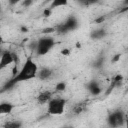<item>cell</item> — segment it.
<instances>
[{"instance_id": "1", "label": "cell", "mask_w": 128, "mask_h": 128, "mask_svg": "<svg viewBox=\"0 0 128 128\" xmlns=\"http://www.w3.org/2000/svg\"><path fill=\"white\" fill-rule=\"evenodd\" d=\"M38 71H39L38 66L34 62V60L32 59V57H27V59L25 60L24 64L20 68L19 72L14 77H12L11 80H9L6 83V85H5L4 88L5 89H10V88H12L17 83L28 81L30 79L35 78V77H37Z\"/></svg>"}, {"instance_id": "2", "label": "cell", "mask_w": 128, "mask_h": 128, "mask_svg": "<svg viewBox=\"0 0 128 128\" xmlns=\"http://www.w3.org/2000/svg\"><path fill=\"white\" fill-rule=\"evenodd\" d=\"M55 45V40L51 36H42L37 40V48L35 50L37 56H44L48 54Z\"/></svg>"}, {"instance_id": "3", "label": "cell", "mask_w": 128, "mask_h": 128, "mask_svg": "<svg viewBox=\"0 0 128 128\" xmlns=\"http://www.w3.org/2000/svg\"><path fill=\"white\" fill-rule=\"evenodd\" d=\"M67 100L62 98V97H56L52 98L48 104H47V112L50 115L53 116H59L62 115L65 111Z\"/></svg>"}, {"instance_id": "4", "label": "cell", "mask_w": 128, "mask_h": 128, "mask_svg": "<svg viewBox=\"0 0 128 128\" xmlns=\"http://www.w3.org/2000/svg\"><path fill=\"white\" fill-rule=\"evenodd\" d=\"M79 25L80 24H79L77 17H75L74 15H71L64 22H62L56 26V32L59 35H64V34H67L71 31L77 30L79 28Z\"/></svg>"}, {"instance_id": "5", "label": "cell", "mask_w": 128, "mask_h": 128, "mask_svg": "<svg viewBox=\"0 0 128 128\" xmlns=\"http://www.w3.org/2000/svg\"><path fill=\"white\" fill-rule=\"evenodd\" d=\"M125 119H126V116L123 110L121 108H116L108 112L106 121H107L108 126L110 127H120L124 125Z\"/></svg>"}, {"instance_id": "6", "label": "cell", "mask_w": 128, "mask_h": 128, "mask_svg": "<svg viewBox=\"0 0 128 128\" xmlns=\"http://www.w3.org/2000/svg\"><path fill=\"white\" fill-rule=\"evenodd\" d=\"M12 63H15V53L10 52L8 50L3 51L0 59V69L2 70Z\"/></svg>"}, {"instance_id": "7", "label": "cell", "mask_w": 128, "mask_h": 128, "mask_svg": "<svg viewBox=\"0 0 128 128\" xmlns=\"http://www.w3.org/2000/svg\"><path fill=\"white\" fill-rule=\"evenodd\" d=\"M123 81H124V76H123V74H121V73L115 74V75L113 76V78L111 79L110 85L108 86V89L106 90V93H105V94H106V95H109L115 88L120 87Z\"/></svg>"}, {"instance_id": "8", "label": "cell", "mask_w": 128, "mask_h": 128, "mask_svg": "<svg viewBox=\"0 0 128 128\" xmlns=\"http://www.w3.org/2000/svg\"><path fill=\"white\" fill-rule=\"evenodd\" d=\"M86 89L92 96H98L102 93V87H101L100 83L95 79L90 80L86 84Z\"/></svg>"}, {"instance_id": "9", "label": "cell", "mask_w": 128, "mask_h": 128, "mask_svg": "<svg viewBox=\"0 0 128 128\" xmlns=\"http://www.w3.org/2000/svg\"><path fill=\"white\" fill-rule=\"evenodd\" d=\"M106 36H107V31L104 28H96V29H93L90 32V34H89V37L92 40H102Z\"/></svg>"}, {"instance_id": "10", "label": "cell", "mask_w": 128, "mask_h": 128, "mask_svg": "<svg viewBox=\"0 0 128 128\" xmlns=\"http://www.w3.org/2000/svg\"><path fill=\"white\" fill-rule=\"evenodd\" d=\"M53 98V93L49 90H45V91H42L40 92L37 97H36V100L39 104H46L48 103L51 99Z\"/></svg>"}, {"instance_id": "11", "label": "cell", "mask_w": 128, "mask_h": 128, "mask_svg": "<svg viewBox=\"0 0 128 128\" xmlns=\"http://www.w3.org/2000/svg\"><path fill=\"white\" fill-rule=\"evenodd\" d=\"M52 74H53L52 69H50V68H48V67H43V68H41V69L38 71L37 77H38L40 80H42V81H46V80H48V79L51 78Z\"/></svg>"}, {"instance_id": "12", "label": "cell", "mask_w": 128, "mask_h": 128, "mask_svg": "<svg viewBox=\"0 0 128 128\" xmlns=\"http://www.w3.org/2000/svg\"><path fill=\"white\" fill-rule=\"evenodd\" d=\"M15 108V105L11 102H2L0 104V114L1 115H7L10 114Z\"/></svg>"}, {"instance_id": "13", "label": "cell", "mask_w": 128, "mask_h": 128, "mask_svg": "<svg viewBox=\"0 0 128 128\" xmlns=\"http://www.w3.org/2000/svg\"><path fill=\"white\" fill-rule=\"evenodd\" d=\"M104 63H105V57H104V56H99V57H97V58L91 63V66H92L94 69H96V70H100V69L103 68Z\"/></svg>"}, {"instance_id": "14", "label": "cell", "mask_w": 128, "mask_h": 128, "mask_svg": "<svg viewBox=\"0 0 128 128\" xmlns=\"http://www.w3.org/2000/svg\"><path fill=\"white\" fill-rule=\"evenodd\" d=\"M68 1L69 0H51V4L49 6L50 9H55L58 7H64L68 5Z\"/></svg>"}, {"instance_id": "15", "label": "cell", "mask_w": 128, "mask_h": 128, "mask_svg": "<svg viewBox=\"0 0 128 128\" xmlns=\"http://www.w3.org/2000/svg\"><path fill=\"white\" fill-rule=\"evenodd\" d=\"M84 109H85V104H84L83 102H81V103H77V104L73 107L71 113H72L73 116H77V115L81 114V113L84 111Z\"/></svg>"}, {"instance_id": "16", "label": "cell", "mask_w": 128, "mask_h": 128, "mask_svg": "<svg viewBox=\"0 0 128 128\" xmlns=\"http://www.w3.org/2000/svg\"><path fill=\"white\" fill-rule=\"evenodd\" d=\"M22 125L23 123L20 120H10L4 124V127L5 128H20L22 127Z\"/></svg>"}, {"instance_id": "17", "label": "cell", "mask_w": 128, "mask_h": 128, "mask_svg": "<svg viewBox=\"0 0 128 128\" xmlns=\"http://www.w3.org/2000/svg\"><path fill=\"white\" fill-rule=\"evenodd\" d=\"M66 87H67L66 82H64V81H59V82H57L56 85H55V90H56L57 92H63V91L66 90Z\"/></svg>"}, {"instance_id": "18", "label": "cell", "mask_w": 128, "mask_h": 128, "mask_svg": "<svg viewBox=\"0 0 128 128\" xmlns=\"http://www.w3.org/2000/svg\"><path fill=\"white\" fill-rule=\"evenodd\" d=\"M77 1L82 6H90V5H93V4L97 3L99 0H77Z\"/></svg>"}, {"instance_id": "19", "label": "cell", "mask_w": 128, "mask_h": 128, "mask_svg": "<svg viewBox=\"0 0 128 128\" xmlns=\"http://www.w3.org/2000/svg\"><path fill=\"white\" fill-rule=\"evenodd\" d=\"M52 32H56V28L55 27H47L45 29L42 30V33L43 34H50Z\"/></svg>"}, {"instance_id": "20", "label": "cell", "mask_w": 128, "mask_h": 128, "mask_svg": "<svg viewBox=\"0 0 128 128\" xmlns=\"http://www.w3.org/2000/svg\"><path fill=\"white\" fill-rule=\"evenodd\" d=\"M42 15H43L44 17H50V16L52 15V9H50V8H45V9L43 10V12H42Z\"/></svg>"}, {"instance_id": "21", "label": "cell", "mask_w": 128, "mask_h": 128, "mask_svg": "<svg viewBox=\"0 0 128 128\" xmlns=\"http://www.w3.org/2000/svg\"><path fill=\"white\" fill-rule=\"evenodd\" d=\"M33 3H34V0H23V1H22V6L25 7V8H28V7H30Z\"/></svg>"}, {"instance_id": "22", "label": "cell", "mask_w": 128, "mask_h": 128, "mask_svg": "<svg viewBox=\"0 0 128 128\" xmlns=\"http://www.w3.org/2000/svg\"><path fill=\"white\" fill-rule=\"evenodd\" d=\"M70 53H71V50H70L69 48H63V49L60 51V54H61L62 56H69Z\"/></svg>"}, {"instance_id": "23", "label": "cell", "mask_w": 128, "mask_h": 128, "mask_svg": "<svg viewBox=\"0 0 128 128\" xmlns=\"http://www.w3.org/2000/svg\"><path fill=\"white\" fill-rule=\"evenodd\" d=\"M120 58H121V54H120V53H118V54H115V55L112 57V59H111V62H112V63H117V62L120 60Z\"/></svg>"}, {"instance_id": "24", "label": "cell", "mask_w": 128, "mask_h": 128, "mask_svg": "<svg viewBox=\"0 0 128 128\" xmlns=\"http://www.w3.org/2000/svg\"><path fill=\"white\" fill-rule=\"evenodd\" d=\"M29 49L30 50H36V48H37V40H35V41H32V42H30V44H29Z\"/></svg>"}, {"instance_id": "25", "label": "cell", "mask_w": 128, "mask_h": 128, "mask_svg": "<svg viewBox=\"0 0 128 128\" xmlns=\"http://www.w3.org/2000/svg\"><path fill=\"white\" fill-rule=\"evenodd\" d=\"M22 1L23 0H8V3H9V5L13 6V5H16V4H18V3L22 2Z\"/></svg>"}, {"instance_id": "26", "label": "cell", "mask_w": 128, "mask_h": 128, "mask_svg": "<svg viewBox=\"0 0 128 128\" xmlns=\"http://www.w3.org/2000/svg\"><path fill=\"white\" fill-rule=\"evenodd\" d=\"M104 20H105V17H104V16H100L98 19L95 20V23H96V24H100V23H102Z\"/></svg>"}, {"instance_id": "27", "label": "cell", "mask_w": 128, "mask_h": 128, "mask_svg": "<svg viewBox=\"0 0 128 128\" xmlns=\"http://www.w3.org/2000/svg\"><path fill=\"white\" fill-rule=\"evenodd\" d=\"M21 32H27L28 31V28L27 27H25V26H21Z\"/></svg>"}, {"instance_id": "28", "label": "cell", "mask_w": 128, "mask_h": 128, "mask_svg": "<svg viewBox=\"0 0 128 128\" xmlns=\"http://www.w3.org/2000/svg\"><path fill=\"white\" fill-rule=\"evenodd\" d=\"M76 47H77V48H80V47H81V43H80V42H77V43H76Z\"/></svg>"}, {"instance_id": "29", "label": "cell", "mask_w": 128, "mask_h": 128, "mask_svg": "<svg viewBox=\"0 0 128 128\" xmlns=\"http://www.w3.org/2000/svg\"><path fill=\"white\" fill-rule=\"evenodd\" d=\"M125 123H126V126H127V128H128V118L126 117V119H125Z\"/></svg>"}, {"instance_id": "30", "label": "cell", "mask_w": 128, "mask_h": 128, "mask_svg": "<svg viewBox=\"0 0 128 128\" xmlns=\"http://www.w3.org/2000/svg\"><path fill=\"white\" fill-rule=\"evenodd\" d=\"M123 3H124V5H128V0H124Z\"/></svg>"}, {"instance_id": "31", "label": "cell", "mask_w": 128, "mask_h": 128, "mask_svg": "<svg viewBox=\"0 0 128 128\" xmlns=\"http://www.w3.org/2000/svg\"><path fill=\"white\" fill-rule=\"evenodd\" d=\"M47 1H51V0H47Z\"/></svg>"}]
</instances>
